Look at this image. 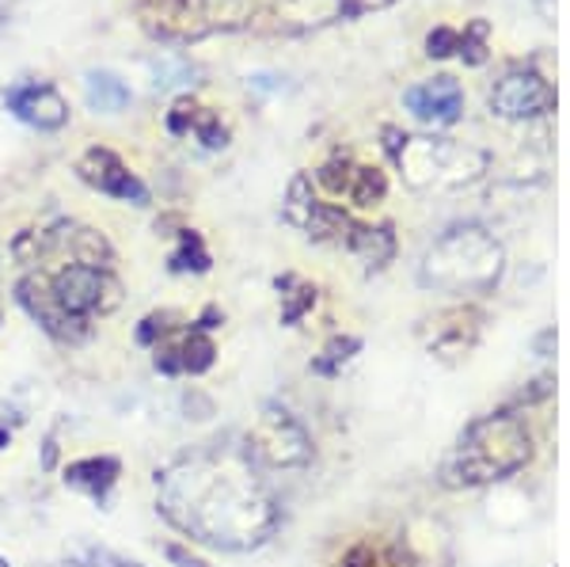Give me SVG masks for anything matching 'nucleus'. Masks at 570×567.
<instances>
[{"mask_svg": "<svg viewBox=\"0 0 570 567\" xmlns=\"http://www.w3.org/2000/svg\"><path fill=\"white\" fill-rule=\"evenodd\" d=\"M351 172H354V160L343 157V160H331L324 168L316 172V179L324 183V190L331 198H346V187H351Z\"/></svg>", "mask_w": 570, "mask_h": 567, "instance_id": "aec40b11", "label": "nucleus"}, {"mask_svg": "<svg viewBox=\"0 0 570 567\" xmlns=\"http://www.w3.org/2000/svg\"><path fill=\"white\" fill-rule=\"evenodd\" d=\"M491 111L502 118H540L556 107V91L540 72L532 69H510L491 88Z\"/></svg>", "mask_w": 570, "mask_h": 567, "instance_id": "423d86ee", "label": "nucleus"}, {"mask_svg": "<svg viewBox=\"0 0 570 567\" xmlns=\"http://www.w3.org/2000/svg\"><path fill=\"white\" fill-rule=\"evenodd\" d=\"M156 502L179 534L225 553L259 548L278 529V502L244 446H202L164 465Z\"/></svg>", "mask_w": 570, "mask_h": 567, "instance_id": "f257e3e1", "label": "nucleus"}, {"mask_svg": "<svg viewBox=\"0 0 570 567\" xmlns=\"http://www.w3.org/2000/svg\"><path fill=\"white\" fill-rule=\"evenodd\" d=\"M171 271H209V252L195 228H183L179 233V252H171Z\"/></svg>", "mask_w": 570, "mask_h": 567, "instance_id": "6ab92c4d", "label": "nucleus"}, {"mask_svg": "<svg viewBox=\"0 0 570 567\" xmlns=\"http://www.w3.org/2000/svg\"><path fill=\"white\" fill-rule=\"evenodd\" d=\"M338 567H392V560L376 545L362 541V545H354L351 553L343 556V564H338Z\"/></svg>", "mask_w": 570, "mask_h": 567, "instance_id": "412c9836", "label": "nucleus"}, {"mask_svg": "<svg viewBox=\"0 0 570 567\" xmlns=\"http://www.w3.org/2000/svg\"><path fill=\"white\" fill-rule=\"evenodd\" d=\"M80 179L88 183V187H96L99 195H110V198H122V203H134V206H145L149 203V187H145L141 179L134 176L130 168H126L122 160L115 157L110 149H88L85 157L77 164Z\"/></svg>", "mask_w": 570, "mask_h": 567, "instance_id": "6e6552de", "label": "nucleus"}, {"mask_svg": "<svg viewBox=\"0 0 570 567\" xmlns=\"http://www.w3.org/2000/svg\"><path fill=\"white\" fill-rule=\"evenodd\" d=\"M456 46H461V35H456L453 27H438V31L426 39V53L430 58H445V53H453Z\"/></svg>", "mask_w": 570, "mask_h": 567, "instance_id": "4be33fe9", "label": "nucleus"}, {"mask_svg": "<svg viewBox=\"0 0 570 567\" xmlns=\"http://www.w3.org/2000/svg\"><path fill=\"white\" fill-rule=\"evenodd\" d=\"M164 556H168V560L176 564V567H209L206 560H202V556L187 553L183 545H168V548H164Z\"/></svg>", "mask_w": 570, "mask_h": 567, "instance_id": "5701e85b", "label": "nucleus"}, {"mask_svg": "<svg viewBox=\"0 0 570 567\" xmlns=\"http://www.w3.org/2000/svg\"><path fill=\"white\" fill-rule=\"evenodd\" d=\"M171 343H176L179 370H183V373H206L209 365L217 362V346H214V340H209V332H202L195 320H190L187 332H179Z\"/></svg>", "mask_w": 570, "mask_h": 567, "instance_id": "4468645a", "label": "nucleus"}, {"mask_svg": "<svg viewBox=\"0 0 570 567\" xmlns=\"http://www.w3.org/2000/svg\"><path fill=\"white\" fill-rule=\"evenodd\" d=\"M16 297H20V305L27 309V316L39 320L42 332H50L58 343H80L88 335V324L77 316H69L66 309L53 301L50 286H46L42 274H31V278L20 282V290H16Z\"/></svg>", "mask_w": 570, "mask_h": 567, "instance_id": "1a4fd4ad", "label": "nucleus"}, {"mask_svg": "<svg viewBox=\"0 0 570 567\" xmlns=\"http://www.w3.org/2000/svg\"><path fill=\"white\" fill-rule=\"evenodd\" d=\"M0 567H8V564H4V560H0Z\"/></svg>", "mask_w": 570, "mask_h": 567, "instance_id": "a878e982", "label": "nucleus"}, {"mask_svg": "<svg viewBox=\"0 0 570 567\" xmlns=\"http://www.w3.org/2000/svg\"><path fill=\"white\" fill-rule=\"evenodd\" d=\"M502 267H505L502 244L483 225H456L426 252L419 278L422 286L441 290V294L468 297V294H491L502 278Z\"/></svg>", "mask_w": 570, "mask_h": 567, "instance_id": "7ed1b4c3", "label": "nucleus"}, {"mask_svg": "<svg viewBox=\"0 0 570 567\" xmlns=\"http://www.w3.org/2000/svg\"><path fill=\"white\" fill-rule=\"evenodd\" d=\"M278 290H282V320L285 324H297L301 316L316 309L320 290L312 286V282L297 278V274H285V278H278Z\"/></svg>", "mask_w": 570, "mask_h": 567, "instance_id": "2eb2a0df", "label": "nucleus"}, {"mask_svg": "<svg viewBox=\"0 0 570 567\" xmlns=\"http://www.w3.org/2000/svg\"><path fill=\"white\" fill-rule=\"evenodd\" d=\"M403 104H407V111L415 115L419 123L453 126L464 111V91L453 77H434V80H422V85L407 88Z\"/></svg>", "mask_w": 570, "mask_h": 567, "instance_id": "9d476101", "label": "nucleus"}, {"mask_svg": "<svg viewBox=\"0 0 570 567\" xmlns=\"http://www.w3.org/2000/svg\"><path fill=\"white\" fill-rule=\"evenodd\" d=\"M244 450L259 469H305L312 461V438L293 411L266 408L247 431Z\"/></svg>", "mask_w": 570, "mask_h": 567, "instance_id": "39448f33", "label": "nucleus"}, {"mask_svg": "<svg viewBox=\"0 0 570 567\" xmlns=\"http://www.w3.org/2000/svg\"><path fill=\"white\" fill-rule=\"evenodd\" d=\"M4 446H8V431L0 427V450H4Z\"/></svg>", "mask_w": 570, "mask_h": 567, "instance_id": "393cba45", "label": "nucleus"}, {"mask_svg": "<svg viewBox=\"0 0 570 567\" xmlns=\"http://www.w3.org/2000/svg\"><path fill=\"white\" fill-rule=\"evenodd\" d=\"M532 461V431L518 408H502L475 419L445 461L449 488H491Z\"/></svg>", "mask_w": 570, "mask_h": 567, "instance_id": "f03ea898", "label": "nucleus"}, {"mask_svg": "<svg viewBox=\"0 0 570 567\" xmlns=\"http://www.w3.org/2000/svg\"><path fill=\"white\" fill-rule=\"evenodd\" d=\"M483 335V313L472 305H456V309H445V313L430 316L422 324V343L438 354V359H468L475 351Z\"/></svg>", "mask_w": 570, "mask_h": 567, "instance_id": "0eeeda50", "label": "nucleus"}, {"mask_svg": "<svg viewBox=\"0 0 570 567\" xmlns=\"http://www.w3.org/2000/svg\"><path fill=\"white\" fill-rule=\"evenodd\" d=\"M346 252L357 255V260L365 263V267L381 271L384 263H392L395 255V233L392 225H354L351 241H346Z\"/></svg>", "mask_w": 570, "mask_h": 567, "instance_id": "ddd939ff", "label": "nucleus"}, {"mask_svg": "<svg viewBox=\"0 0 570 567\" xmlns=\"http://www.w3.org/2000/svg\"><path fill=\"white\" fill-rule=\"evenodd\" d=\"M118 472H122L118 457H85V461H72L66 469V483L91 499H107V491L118 483Z\"/></svg>", "mask_w": 570, "mask_h": 567, "instance_id": "f8f14e48", "label": "nucleus"}, {"mask_svg": "<svg viewBox=\"0 0 570 567\" xmlns=\"http://www.w3.org/2000/svg\"><path fill=\"white\" fill-rule=\"evenodd\" d=\"M384 195H389V179H384V172L370 168V164H354L346 198H351L354 206H376V203H384Z\"/></svg>", "mask_w": 570, "mask_h": 567, "instance_id": "f3484780", "label": "nucleus"}, {"mask_svg": "<svg viewBox=\"0 0 570 567\" xmlns=\"http://www.w3.org/2000/svg\"><path fill=\"white\" fill-rule=\"evenodd\" d=\"M551 346H556V328H544V332L537 335V354H540V359H551Z\"/></svg>", "mask_w": 570, "mask_h": 567, "instance_id": "b1692460", "label": "nucleus"}, {"mask_svg": "<svg viewBox=\"0 0 570 567\" xmlns=\"http://www.w3.org/2000/svg\"><path fill=\"white\" fill-rule=\"evenodd\" d=\"M42 278H46V286H50L53 301H58L69 316L85 320V324L91 316H104L110 309L122 305V282L110 274V267H91V263L66 260L58 271L42 274Z\"/></svg>", "mask_w": 570, "mask_h": 567, "instance_id": "20e7f679", "label": "nucleus"}, {"mask_svg": "<svg viewBox=\"0 0 570 567\" xmlns=\"http://www.w3.org/2000/svg\"><path fill=\"white\" fill-rule=\"evenodd\" d=\"M357 351H362V340H357V335H331L324 343V351L312 359V370H316L320 378H335V373H343V365L354 362Z\"/></svg>", "mask_w": 570, "mask_h": 567, "instance_id": "a211bd4d", "label": "nucleus"}, {"mask_svg": "<svg viewBox=\"0 0 570 567\" xmlns=\"http://www.w3.org/2000/svg\"><path fill=\"white\" fill-rule=\"evenodd\" d=\"M88 104L104 115H118L126 104H130V88H126L118 77H110V72H91L88 77Z\"/></svg>", "mask_w": 570, "mask_h": 567, "instance_id": "dca6fc26", "label": "nucleus"}, {"mask_svg": "<svg viewBox=\"0 0 570 567\" xmlns=\"http://www.w3.org/2000/svg\"><path fill=\"white\" fill-rule=\"evenodd\" d=\"M8 107L16 118H23L27 126L39 130H61L69 123V104L58 96L53 85H20L8 91Z\"/></svg>", "mask_w": 570, "mask_h": 567, "instance_id": "9b49d317", "label": "nucleus"}]
</instances>
